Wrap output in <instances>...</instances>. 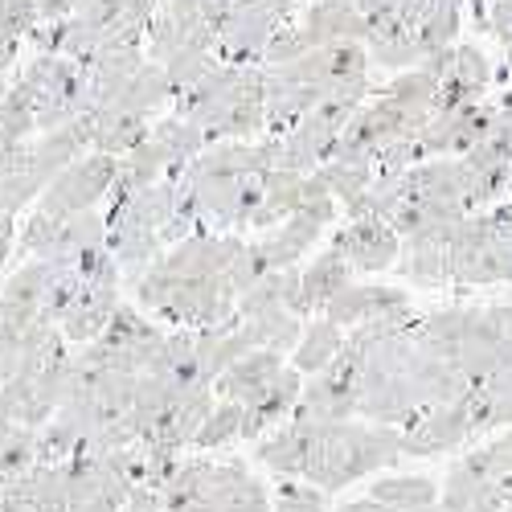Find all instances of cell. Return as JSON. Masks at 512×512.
<instances>
[{
	"label": "cell",
	"mask_w": 512,
	"mask_h": 512,
	"mask_svg": "<svg viewBox=\"0 0 512 512\" xmlns=\"http://www.w3.org/2000/svg\"><path fill=\"white\" fill-rule=\"evenodd\" d=\"M254 459L283 480H304L332 496L365 476L394 467L402 459V435L394 426H377L365 418H349V422L287 418L279 431L259 439Z\"/></svg>",
	"instance_id": "6da1fadb"
},
{
	"label": "cell",
	"mask_w": 512,
	"mask_h": 512,
	"mask_svg": "<svg viewBox=\"0 0 512 512\" xmlns=\"http://www.w3.org/2000/svg\"><path fill=\"white\" fill-rule=\"evenodd\" d=\"M115 177H119V160L91 152V156L74 160L70 168H62V173L46 185V193L37 197V209L46 213V218H74V213H87L103 197H111Z\"/></svg>",
	"instance_id": "7a4b0ae2"
},
{
	"label": "cell",
	"mask_w": 512,
	"mask_h": 512,
	"mask_svg": "<svg viewBox=\"0 0 512 512\" xmlns=\"http://www.w3.org/2000/svg\"><path fill=\"white\" fill-rule=\"evenodd\" d=\"M402 459H435V455H451L463 451L467 443H476V426H472V406L467 394L443 406L422 410L410 426H402Z\"/></svg>",
	"instance_id": "3957f363"
},
{
	"label": "cell",
	"mask_w": 512,
	"mask_h": 512,
	"mask_svg": "<svg viewBox=\"0 0 512 512\" xmlns=\"http://www.w3.org/2000/svg\"><path fill=\"white\" fill-rule=\"evenodd\" d=\"M508 500L512 480L480 472L467 455H459L447 467V480L439 484V512H500Z\"/></svg>",
	"instance_id": "277c9868"
},
{
	"label": "cell",
	"mask_w": 512,
	"mask_h": 512,
	"mask_svg": "<svg viewBox=\"0 0 512 512\" xmlns=\"http://www.w3.org/2000/svg\"><path fill=\"white\" fill-rule=\"evenodd\" d=\"M410 312V291L390 287V283H349L336 300L324 308V320H332L336 328H365L386 316H402Z\"/></svg>",
	"instance_id": "5b68a950"
},
{
	"label": "cell",
	"mask_w": 512,
	"mask_h": 512,
	"mask_svg": "<svg viewBox=\"0 0 512 512\" xmlns=\"http://www.w3.org/2000/svg\"><path fill=\"white\" fill-rule=\"evenodd\" d=\"M332 246L345 254V263L353 271H365V275L390 271L398 263V254H402V238L381 218H349L336 230Z\"/></svg>",
	"instance_id": "8992f818"
},
{
	"label": "cell",
	"mask_w": 512,
	"mask_h": 512,
	"mask_svg": "<svg viewBox=\"0 0 512 512\" xmlns=\"http://www.w3.org/2000/svg\"><path fill=\"white\" fill-rule=\"evenodd\" d=\"M300 394H304V377L287 365L271 390H263L254 402L242 406V443H259L271 431H279V426L295 414V402H300Z\"/></svg>",
	"instance_id": "52a82bcc"
},
{
	"label": "cell",
	"mask_w": 512,
	"mask_h": 512,
	"mask_svg": "<svg viewBox=\"0 0 512 512\" xmlns=\"http://www.w3.org/2000/svg\"><path fill=\"white\" fill-rule=\"evenodd\" d=\"M283 353H271V349H254L246 353L242 361H234L218 381H213V398L218 402H234V406H246L254 402L263 390H271L279 373H283Z\"/></svg>",
	"instance_id": "ba28073f"
},
{
	"label": "cell",
	"mask_w": 512,
	"mask_h": 512,
	"mask_svg": "<svg viewBox=\"0 0 512 512\" xmlns=\"http://www.w3.org/2000/svg\"><path fill=\"white\" fill-rule=\"evenodd\" d=\"M349 283H353V267L345 263V254L328 242L308 267H300V312H304V320L308 316H324V308Z\"/></svg>",
	"instance_id": "9c48e42d"
},
{
	"label": "cell",
	"mask_w": 512,
	"mask_h": 512,
	"mask_svg": "<svg viewBox=\"0 0 512 512\" xmlns=\"http://www.w3.org/2000/svg\"><path fill=\"white\" fill-rule=\"evenodd\" d=\"M193 353H197L201 377L213 386V381H218L234 361H242L246 353H254V340H250V328L234 316V320H226V324H218V328L193 332Z\"/></svg>",
	"instance_id": "30bf717a"
},
{
	"label": "cell",
	"mask_w": 512,
	"mask_h": 512,
	"mask_svg": "<svg viewBox=\"0 0 512 512\" xmlns=\"http://www.w3.org/2000/svg\"><path fill=\"white\" fill-rule=\"evenodd\" d=\"M324 226L316 218H304V213H291L287 222H279L275 230H267L263 238H254V246L263 250V259L271 271H291V267H300L304 254L316 250Z\"/></svg>",
	"instance_id": "8fae6325"
},
{
	"label": "cell",
	"mask_w": 512,
	"mask_h": 512,
	"mask_svg": "<svg viewBox=\"0 0 512 512\" xmlns=\"http://www.w3.org/2000/svg\"><path fill=\"white\" fill-rule=\"evenodd\" d=\"M300 25L312 41V50L340 46V41H365V13L357 9V0H320V5L304 13Z\"/></svg>",
	"instance_id": "7c38bea8"
},
{
	"label": "cell",
	"mask_w": 512,
	"mask_h": 512,
	"mask_svg": "<svg viewBox=\"0 0 512 512\" xmlns=\"http://www.w3.org/2000/svg\"><path fill=\"white\" fill-rule=\"evenodd\" d=\"M152 132V123L144 115L132 111H119V107H95L91 111V148L103 156L123 160L132 148H140Z\"/></svg>",
	"instance_id": "4fadbf2b"
},
{
	"label": "cell",
	"mask_w": 512,
	"mask_h": 512,
	"mask_svg": "<svg viewBox=\"0 0 512 512\" xmlns=\"http://www.w3.org/2000/svg\"><path fill=\"white\" fill-rule=\"evenodd\" d=\"M345 340H349V332H345V328H336V324H332V320H324V316H312V320L304 324L300 340H295V349H291V369L300 373L304 381H308V377H316V373H324V369L340 357V349H345Z\"/></svg>",
	"instance_id": "5bb4252c"
},
{
	"label": "cell",
	"mask_w": 512,
	"mask_h": 512,
	"mask_svg": "<svg viewBox=\"0 0 512 512\" xmlns=\"http://www.w3.org/2000/svg\"><path fill=\"white\" fill-rule=\"evenodd\" d=\"M304 177L308 173H291V168H271L263 177V197L259 209L250 218V230H275L279 222H287L291 213H300V197H304Z\"/></svg>",
	"instance_id": "9a60e30c"
},
{
	"label": "cell",
	"mask_w": 512,
	"mask_h": 512,
	"mask_svg": "<svg viewBox=\"0 0 512 512\" xmlns=\"http://www.w3.org/2000/svg\"><path fill=\"white\" fill-rule=\"evenodd\" d=\"M369 500L390 512H418L439 504V480L431 476H377L369 484Z\"/></svg>",
	"instance_id": "2e32d148"
},
{
	"label": "cell",
	"mask_w": 512,
	"mask_h": 512,
	"mask_svg": "<svg viewBox=\"0 0 512 512\" xmlns=\"http://www.w3.org/2000/svg\"><path fill=\"white\" fill-rule=\"evenodd\" d=\"M230 443H242V406L218 402L209 410V418L201 422L193 447L197 451H218V447H230Z\"/></svg>",
	"instance_id": "e0dca14e"
},
{
	"label": "cell",
	"mask_w": 512,
	"mask_h": 512,
	"mask_svg": "<svg viewBox=\"0 0 512 512\" xmlns=\"http://www.w3.org/2000/svg\"><path fill=\"white\" fill-rule=\"evenodd\" d=\"M271 512H332V500L304 480H279L271 488Z\"/></svg>",
	"instance_id": "ac0fdd59"
},
{
	"label": "cell",
	"mask_w": 512,
	"mask_h": 512,
	"mask_svg": "<svg viewBox=\"0 0 512 512\" xmlns=\"http://www.w3.org/2000/svg\"><path fill=\"white\" fill-rule=\"evenodd\" d=\"M37 21H41V0H0V25L13 37L33 33Z\"/></svg>",
	"instance_id": "d6986e66"
},
{
	"label": "cell",
	"mask_w": 512,
	"mask_h": 512,
	"mask_svg": "<svg viewBox=\"0 0 512 512\" xmlns=\"http://www.w3.org/2000/svg\"><path fill=\"white\" fill-rule=\"evenodd\" d=\"M488 29L504 41V46H512V0H496L492 13H488Z\"/></svg>",
	"instance_id": "ffe728a7"
},
{
	"label": "cell",
	"mask_w": 512,
	"mask_h": 512,
	"mask_svg": "<svg viewBox=\"0 0 512 512\" xmlns=\"http://www.w3.org/2000/svg\"><path fill=\"white\" fill-rule=\"evenodd\" d=\"M119 512H160V492H152V488H132V496L123 500Z\"/></svg>",
	"instance_id": "44dd1931"
},
{
	"label": "cell",
	"mask_w": 512,
	"mask_h": 512,
	"mask_svg": "<svg viewBox=\"0 0 512 512\" xmlns=\"http://www.w3.org/2000/svg\"><path fill=\"white\" fill-rule=\"evenodd\" d=\"M13 218H5V213H0V271H5V263H9V250H13Z\"/></svg>",
	"instance_id": "7402d4cb"
},
{
	"label": "cell",
	"mask_w": 512,
	"mask_h": 512,
	"mask_svg": "<svg viewBox=\"0 0 512 512\" xmlns=\"http://www.w3.org/2000/svg\"><path fill=\"white\" fill-rule=\"evenodd\" d=\"M488 312H492L496 332H500L504 340H512V304H496V308H488Z\"/></svg>",
	"instance_id": "603a6c76"
},
{
	"label": "cell",
	"mask_w": 512,
	"mask_h": 512,
	"mask_svg": "<svg viewBox=\"0 0 512 512\" xmlns=\"http://www.w3.org/2000/svg\"><path fill=\"white\" fill-rule=\"evenodd\" d=\"M332 512H390V508H381L377 500H369V496H365V500H349V504H336Z\"/></svg>",
	"instance_id": "cb8c5ba5"
},
{
	"label": "cell",
	"mask_w": 512,
	"mask_h": 512,
	"mask_svg": "<svg viewBox=\"0 0 512 512\" xmlns=\"http://www.w3.org/2000/svg\"><path fill=\"white\" fill-rule=\"evenodd\" d=\"M418 512H439V504H435V508H418Z\"/></svg>",
	"instance_id": "d4e9b609"
},
{
	"label": "cell",
	"mask_w": 512,
	"mask_h": 512,
	"mask_svg": "<svg viewBox=\"0 0 512 512\" xmlns=\"http://www.w3.org/2000/svg\"><path fill=\"white\" fill-rule=\"evenodd\" d=\"M500 512H512V504H504V508H500Z\"/></svg>",
	"instance_id": "484cf974"
},
{
	"label": "cell",
	"mask_w": 512,
	"mask_h": 512,
	"mask_svg": "<svg viewBox=\"0 0 512 512\" xmlns=\"http://www.w3.org/2000/svg\"><path fill=\"white\" fill-rule=\"evenodd\" d=\"M234 5H250V0H234Z\"/></svg>",
	"instance_id": "4316f807"
},
{
	"label": "cell",
	"mask_w": 512,
	"mask_h": 512,
	"mask_svg": "<svg viewBox=\"0 0 512 512\" xmlns=\"http://www.w3.org/2000/svg\"><path fill=\"white\" fill-rule=\"evenodd\" d=\"M508 504H512V500H508Z\"/></svg>",
	"instance_id": "83f0119b"
}]
</instances>
